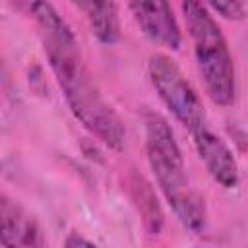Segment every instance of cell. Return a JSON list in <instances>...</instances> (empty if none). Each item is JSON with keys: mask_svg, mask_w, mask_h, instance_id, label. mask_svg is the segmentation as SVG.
<instances>
[{"mask_svg": "<svg viewBox=\"0 0 248 248\" xmlns=\"http://www.w3.org/2000/svg\"><path fill=\"white\" fill-rule=\"evenodd\" d=\"M128 8L149 41L170 50L180 48L182 31L169 0H128Z\"/></svg>", "mask_w": 248, "mask_h": 248, "instance_id": "obj_5", "label": "cell"}, {"mask_svg": "<svg viewBox=\"0 0 248 248\" xmlns=\"http://www.w3.org/2000/svg\"><path fill=\"white\" fill-rule=\"evenodd\" d=\"M145 155L155 182L170 205L178 223L194 234H200L207 223V209L202 194L192 186L180 145L165 116L147 110L143 116Z\"/></svg>", "mask_w": 248, "mask_h": 248, "instance_id": "obj_3", "label": "cell"}, {"mask_svg": "<svg viewBox=\"0 0 248 248\" xmlns=\"http://www.w3.org/2000/svg\"><path fill=\"white\" fill-rule=\"evenodd\" d=\"M31 16L39 27L48 66L72 114L97 141L120 151L126 140L124 122L99 91L72 27L48 0H33Z\"/></svg>", "mask_w": 248, "mask_h": 248, "instance_id": "obj_1", "label": "cell"}, {"mask_svg": "<svg viewBox=\"0 0 248 248\" xmlns=\"http://www.w3.org/2000/svg\"><path fill=\"white\" fill-rule=\"evenodd\" d=\"M180 4L205 93L215 105L231 107L236 99V72L213 10L203 0H180Z\"/></svg>", "mask_w": 248, "mask_h": 248, "instance_id": "obj_4", "label": "cell"}, {"mask_svg": "<svg viewBox=\"0 0 248 248\" xmlns=\"http://www.w3.org/2000/svg\"><path fill=\"white\" fill-rule=\"evenodd\" d=\"M213 12H217L221 17L231 21H240L246 16V10L240 0H203Z\"/></svg>", "mask_w": 248, "mask_h": 248, "instance_id": "obj_9", "label": "cell"}, {"mask_svg": "<svg viewBox=\"0 0 248 248\" xmlns=\"http://www.w3.org/2000/svg\"><path fill=\"white\" fill-rule=\"evenodd\" d=\"M2 219V242L8 246H43V234L33 219L17 202L2 196L0 202Z\"/></svg>", "mask_w": 248, "mask_h": 248, "instance_id": "obj_6", "label": "cell"}, {"mask_svg": "<svg viewBox=\"0 0 248 248\" xmlns=\"http://www.w3.org/2000/svg\"><path fill=\"white\" fill-rule=\"evenodd\" d=\"M64 246L72 248V246H93V240H87L83 236H79L78 232H70V236L64 240Z\"/></svg>", "mask_w": 248, "mask_h": 248, "instance_id": "obj_10", "label": "cell"}, {"mask_svg": "<svg viewBox=\"0 0 248 248\" xmlns=\"http://www.w3.org/2000/svg\"><path fill=\"white\" fill-rule=\"evenodd\" d=\"M83 19L87 21L89 29L103 45H114L120 39V17L114 0H70Z\"/></svg>", "mask_w": 248, "mask_h": 248, "instance_id": "obj_7", "label": "cell"}, {"mask_svg": "<svg viewBox=\"0 0 248 248\" xmlns=\"http://www.w3.org/2000/svg\"><path fill=\"white\" fill-rule=\"evenodd\" d=\"M147 74L153 89L174 120L190 134L192 145L209 176L225 190L238 184V165L232 149L213 130L200 93L182 74L178 64L163 52L149 56Z\"/></svg>", "mask_w": 248, "mask_h": 248, "instance_id": "obj_2", "label": "cell"}, {"mask_svg": "<svg viewBox=\"0 0 248 248\" xmlns=\"http://www.w3.org/2000/svg\"><path fill=\"white\" fill-rule=\"evenodd\" d=\"M130 196L134 200V205L138 207V213L141 217V223L149 234H159L163 229V211L155 198L153 186L138 172H132L128 178Z\"/></svg>", "mask_w": 248, "mask_h": 248, "instance_id": "obj_8", "label": "cell"}]
</instances>
